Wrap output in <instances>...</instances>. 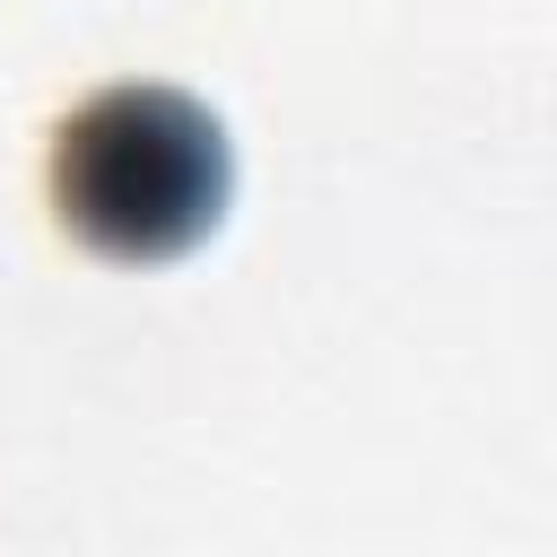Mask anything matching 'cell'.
Returning a JSON list of instances; mask_svg holds the SVG:
<instances>
[{"label":"cell","mask_w":557,"mask_h":557,"mask_svg":"<svg viewBox=\"0 0 557 557\" xmlns=\"http://www.w3.org/2000/svg\"><path fill=\"white\" fill-rule=\"evenodd\" d=\"M61 191L78 200V218H96V226L113 218L122 244H139V252L165 235H191L226 200L218 122H200L174 96H113L61 131Z\"/></svg>","instance_id":"6da1fadb"}]
</instances>
